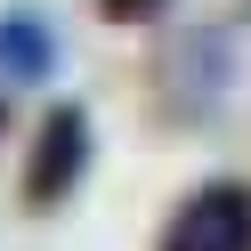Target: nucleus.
Instances as JSON below:
<instances>
[{
    "mask_svg": "<svg viewBox=\"0 0 251 251\" xmlns=\"http://www.w3.org/2000/svg\"><path fill=\"white\" fill-rule=\"evenodd\" d=\"M154 8H162V0H105V17H114V25H138V17H154Z\"/></svg>",
    "mask_w": 251,
    "mask_h": 251,
    "instance_id": "7ed1b4c3",
    "label": "nucleus"
},
{
    "mask_svg": "<svg viewBox=\"0 0 251 251\" xmlns=\"http://www.w3.org/2000/svg\"><path fill=\"white\" fill-rule=\"evenodd\" d=\"M81 170H89V114L81 105H49V122H41V138H33V162H25V202H33V211L65 202Z\"/></svg>",
    "mask_w": 251,
    "mask_h": 251,
    "instance_id": "f03ea898",
    "label": "nucleus"
},
{
    "mask_svg": "<svg viewBox=\"0 0 251 251\" xmlns=\"http://www.w3.org/2000/svg\"><path fill=\"white\" fill-rule=\"evenodd\" d=\"M162 251H251V186L211 178L178 202V219L162 227Z\"/></svg>",
    "mask_w": 251,
    "mask_h": 251,
    "instance_id": "f257e3e1",
    "label": "nucleus"
}]
</instances>
